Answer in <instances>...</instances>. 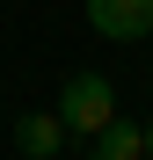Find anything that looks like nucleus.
<instances>
[{
  "label": "nucleus",
  "instance_id": "1",
  "mask_svg": "<svg viewBox=\"0 0 153 160\" xmlns=\"http://www.w3.org/2000/svg\"><path fill=\"white\" fill-rule=\"evenodd\" d=\"M110 117H117V88L102 73H73L66 88H59V124L73 131V138H95Z\"/></svg>",
  "mask_w": 153,
  "mask_h": 160
},
{
  "label": "nucleus",
  "instance_id": "2",
  "mask_svg": "<svg viewBox=\"0 0 153 160\" xmlns=\"http://www.w3.org/2000/svg\"><path fill=\"white\" fill-rule=\"evenodd\" d=\"M88 22H95V37H110V44H139L153 29V0H88Z\"/></svg>",
  "mask_w": 153,
  "mask_h": 160
},
{
  "label": "nucleus",
  "instance_id": "3",
  "mask_svg": "<svg viewBox=\"0 0 153 160\" xmlns=\"http://www.w3.org/2000/svg\"><path fill=\"white\" fill-rule=\"evenodd\" d=\"M88 160H146V131L124 124V117H110V124L88 138Z\"/></svg>",
  "mask_w": 153,
  "mask_h": 160
},
{
  "label": "nucleus",
  "instance_id": "4",
  "mask_svg": "<svg viewBox=\"0 0 153 160\" xmlns=\"http://www.w3.org/2000/svg\"><path fill=\"white\" fill-rule=\"evenodd\" d=\"M59 138H66V124H59V109H29V117L15 124V146L29 153V160H51V153H59Z\"/></svg>",
  "mask_w": 153,
  "mask_h": 160
},
{
  "label": "nucleus",
  "instance_id": "5",
  "mask_svg": "<svg viewBox=\"0 0 153 160\" xmlns=\"http://www.w3.org/2000/svg\"><path fill=\"white\" fill-rule=\"evenodd\" d=\"M146 160H153V124H146Z\"/></svg>",
  "mask_w": 153,
  "mask_h": 160
}]
</instances>
